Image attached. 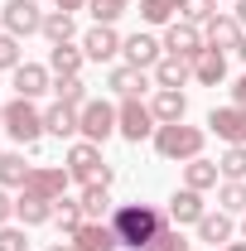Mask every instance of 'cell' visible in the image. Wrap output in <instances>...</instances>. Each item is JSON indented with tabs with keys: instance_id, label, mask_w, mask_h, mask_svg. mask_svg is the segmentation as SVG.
Wrapping results in <instances>:
<instances>
[{
	"instance_id": "1",
	"label": "cell",
	"mask_w": 246,
	"mask_h": 251,
	"mask_svg": "<svg viewBox=\"0 0 246 251\" xmlns=\"http://www.w3.org/2000/svg\"><path fill=\"white\" fill-rule=\"evenodd\" d=\"M111 227H116L121 247H130V251H154L159 232H164V213L150 208V203H121V208L111 213Z\"/></svg>"
},
{
	"instance_id": "2",
	"label": "cell",
	"mask_w": 246,
	"mask_h": 251,
	"mask_svg": "<svg viewBox=\"0 0 246 251\" xmlns=\"http://www.w3.org/2000/svg\"><path fill=\"white\" fill-rule=\"evenodd\" d=\"M63 169L73 174V184H106L111 188V179H116V169L101 159V145H92V140H77V145H68V159H63Z\"/></svg>"
},
{
	"instance_id": "3",
	"label": "cell",
	"mask_w": 246,
	"mask_h": 251,
	"mask_svg": "<svg viewBox=\"0 0 246 251\" xmlns=\"http://www.w3.org/2000/svg\"><path fill=\"white\" fill-rule=\"evenodd\" d=\"M203 140H208V130L203 126H159L154 130V150H159V159H179V164H188V159L203 155Z\"/></svg>"
},
{
	"instance_id": "4",
	"label": "cell",
	"mask_w": 246,
	"mask_h": 251,
	"mask_svg": "<svg viewBox=\"0 0 246 251\" xmlns=\"http://www.w3.org/2000/svg\"><path fill=\"white\" fill-rule=\"evenodd\" d=\"M159 121H154V111L140 101V97H121V106H116V135H125L130 145H140V140H150Z\"/></svg>"
},
{
	"instance_id": "5",
	"label": "cell",
	"mask_w": 246,
	"mask_h": 251,
	"mask_svg": "<svg viewBox=\"0 0 246 251\" xmlns=\"http://www.w3.org/2000/svg\"><path fill=\"white\" fill-rule=\"evenodd\" d=\"M5 130H10V140L34 145L44 135V111L34 106L29 97H15V101H5Z\"/></svg>"
},
{
	"instance_id": "6",
	"label": "cell",
	"mask_w": 246,
	"mask_h": 251,
	"mask_svg": "<svg viewBox=\"0 0 246 251\" xmlns=\"http://www.w3.org/2000/svg\"><path fill=\"white\" fill-rule=\"evenodd\" d=\"M77 135L92 140V145L111 140V135H116V106H111L106 97H92V101L77 111Z\"/></svg>"
},
{
	"instance_id": "7",
	"label": "cell",
	"mask_w": 246,
	"mask_h": 251,
	"mask_svg": "<svg viewBox=\"0 0 246 251\" xmlns=\"http://www.w3.org/2000/svg\"><path fill=\"white\" fill-rule=\"evenodd\" d=\"M203 39H208V49H217V53H246V29L237 25V15H213L203 25Z\"/></svg>"
},
{
	"instance_id": "8",
	"label": "cell",
	"mask_w": 246,
	"mask_h": 251,
	"mask_svg": "<svg viewBox=\"0 0 246 251\" xmlns=\"http://www.w3.org/2000/svg\"><path fill=\"white\" fill-rule=\"evenodd\" d=\"M208 49V39H203V29L198 25H188V20H174V25H164V53H174V58H198Z\"/></svg>"
},
{
	"instance_id": "9",
	"label": "cell",
	"mask_w": 246,
	"mask_h": 251,
	"mask_svg": "<svg viewBox=\"0 0 246 251\" xmlns=\"http://www.w3.org/2000/svg\"><path fill=\"white\" fill-rule=\"evenodd\" d=\"M44 15H49V10H39L34 0H10V5L0 10L5 34H15V39H29V34H39V29H44Z\"/></svg>"
},
{
	"instance_id": "10",
	"label": "cell",
	"mask_w": 246,
	"mask_h": 251,
	"mask_svg": "<svg viewBox=\"0 0 246 251\" xmlns=\"http://www.w3.org/2000/svg\"><path fill=\"white\" fill-rule=\"evenodd\" d=\"M208 130H213L217 140H227V145H246V106H213L208 111Z\"/></svg>"
},
{
	"instance_id": "11",
	"label": "cell",
	"mask_w": 246,
	"mask_h": 251,
	"mask_svg": "<svg viewBox=\"0 0 246 251\" xmlns=\"http://www.w3.org/2000/svg\"><path fill=\"white\" fill-rule=\"evenodd\" d=\"M68 184H73V174H68V169L39 164V169H29V179H25V193H39V198L58 203V198H68Z\"/></svg>"
},
{
	"instance_id": "12",
	"label": "cell",
	"mask_w": 246,
	"mask_h": 251,
	"mask_svg": "<svg viewBox=\"0 0 246 251\" xmlns=\"http://www.w3.org/2000/svg\"><path fill=\"white\" fill-rule=\"evenodd\" d=\"M121 34H116V25H92V29L82 34V53H87V63H111L116 53H121Z\"/></svg>"
},
{
	"instance_id": "13",
	"label": "cell",
	"mask_w": 246,
	"mask_h": 251,
	"mask_svg": "<svg viewBox=\"0 0 246 251\" xmlns=\"http://www.w3.org/2000/svg\"><path fill=\"white\" fill-rule=\"evenodd\" d=\"M73 251H121V237L111 222H82L73 232Z\"/></svg>"
},
{
	"instance_id": "14",
	"label": "cell",
	"mask_w": 246,
	"mask_h": 251,
	"mask_svg": "<svg viewBox=\"0 0 246 251\" xmlns=\"http://www.w3.org/2000/svg\"><path fill=\"white\" fill-rule=\"evenodd\" d=\"M44 92H53V73H49L44 63H20V68H15V97L39 101Z\"/></svg>"
},
{
	"instance_id": "15",
	"label": "cell",
	"mask_w": 246,
	"mask_h": 251,
	"mask_svg": "<svg viewBox=\"0 0 246 251\" xmlns=\"http://www.w3.org/2000/svg\"><path fill=\"white\" fill-rule=\"evenodd\" d=\"M121 53L130 68H154V63L164 58V39H154V34H130L121 44Z\"/></svg>"
},
{
	"instance_id": "16",
	"label": "cell",
	"mask_w": 246,
	"mask_h": 251,
	"mask_svg": "<svg viewBox=\"0 0 246 251\" xmlns=\"http://www.w3.org/2000/svg\"><path fill=\"white\" fill-rule=\"evenodd\" d=\"M203 213H208V203H203L198 188H174V198H169V222H174V227H184V222L198 227Z\"/></svg>"
},
{
	"instance_id": "17",
	"label": "cell",
	"mask_w": 246,
	"mask_h": 251,
	"mask_svg": "<svg viewBox=\"0 0 246 251\" xmlns=\"http://www.w3.org/2000/svg\"><path fill=\"white\" fill-rule=\"evenodd\" d=\"M150 111H154V121L159 126H174V121H184L188 116V97L179 92V87H159L150 101Z\"/></svg>"
},
{
	"instance_id": "18",
	"label": "cell",
	"mask_w": 246,
	"mask_h": 251,
	"mask_svg": "<svg viewBox=\"0 0 246 251\" xmlns=\"http://www.w3.org/2000/svg\"><path fill=\"white\" fill-rule=\"evenodd\" d=\"M232 232H237V227H232V213H222V208L198 218V242H208L213 251H217V247H227V242H232Z\"/></svg>"
},
{
	"instance_id": "19",
	"label": "cell",
	"mask_w": 246,
	"mask_h": 251,
	"mask_svg": "<svg viewBox=\"0 0 246 251\" xmlns=\"http://www.w3.org/2000/svg\"><path fill=\"white\" fill-rule=\"evenodd\" d=\"M15 218L25 222V227H44V222H53V203L20 188V198H15Z\"/></svg>"
},
{
	"instance_id": "20",
	"label": "cell",
	"mask_w": 246,
	"mask_h": 251,
	"mask_svg": "<svg viewBox=\"0 0 246 251\" xmlns=\"http://www.w3.org/2000/svg\"><path fill=\"white\" fill-rule=\"evenodd\" d=\"M82 63H87L82 44H53V49H49V73H58V77H77Z\"/></svg>"
},
{
	"instance_id": "21",
	"label": "cell",
	"mask_w": 246,
	"mask_h": 251,
	"mask_svg": "<svg viewBox=\"0 0 246 251\" xmlns=\"http://www.w3.org/2000/svg\"><path fill=\"white\" fill-rule=\"evenodd\" d=\"M227 77V53H217V49H203L198 58H193V82H203V87H217Z\"/></svg>"
},
{
	"instance_id": "22",
	"label": "cell",
	"mask_w": 246,
	"mask_h": 251,
	"mask_svg": "<svg viewBox=\"0 0 246 251\" xmlns=\"http://www.w3.org/2000/svg\"><path fill=\"white\" fill-rule=\"evenodd\" d=\"M188 77H193V63H188V58L164 53V58L154 63V87H184Z\"/></svg>"
},
{
	"instance_id": "23",
	"label": "cell",
	"mask_w": 246,
	"mask_h": 251,
	"mask_svg": "<svg viewBox=\"0 0 246 251\" xmlns=\"http://www.w3.org/2000/svg\"><path fill=\"white\" fill-rule=\"evenodd\" d=\"M217 174H222V169H217V159H188L184 164V188H198V193H208V188H217Z\"/></svg>"
},
{
	"instance_id": "24",
	"label": "cell",
	"mask_w": 246,
	"mask_h": 251,
	"mask_svg": "<svg viewBox=\"0 0 246 251\" xmlns=\"http://www.w3.org/2000/svg\"><path fill=\"white\" fill-rule=\"evenodd\" d=\"M106 87L111 92H121V97H140L145 87H150V77H145V68H111V77H106Z\"/></svg>"
},
{
	"instance_id": "25",
	"label": "cell",
	"mask_w": 246,
	"mask_h": 251,
	"mask_svg": "<svg viewBox=\"0 0 246 251\" xmlns=\"http://www.w3.org/2000/svg\"><path fill=\"white\" fill-rule=\"evenodd\" d=\"M44 130H49V135H58V140L77 135V106H63V101H53V106L44 111Z\"/></svg>"
},
{
	"instance_id": "26",
	"label": "cell",
	"mask_w": 246,
	"mask_h": 251,
	"mask_svg": "<svg viewBox=\"0 0 246 251\" xmlns=\"http://www.w3.org/2000/svg\"><path fill=\"white\" fill-rule=\"evenodd\" d=\"M44 39H49V44H73V34H77V20H73V15H68V10H49V15H44Z\"/></svg>"
},
{
	"instance_id": "27",
	"label": "cell",
	"mask_w": 246,
	"mask_h": 251,
	"mask_svg": "<svg viewBox=\"0 0 246 251\" xmlns=\"http://www.w3.org/2000/svg\"><path fill=\"white\" fill-rule=\"evenodd\" d=\"M77 203H82L87 222H106V213H111V193H106V184H87Z\"/></svg>"
},
{
	"instance_id": "28",
	"label": "cell",
	"mask_w": 246,
	"mask_h": 251,
	"mask_svg": "<svg viewBox=\"0 0 246 251\" xmlns=\"http://www.w3.org/2000/svg\"><path fill=\"white\" fill-rule=\"evenodd\" d=\"M217 208L232 213V218L246 213V184H242V179H222V184H217Z\"/></svg>"
},
{
	"instance_id": "29",
	"label": "cell",
	"mask_w": 246,
	"mask_h": 251,
	"mask_svg": "<svg viewBox=\"0 0 246 251\" xmlns=\"http://www.w3.org/2000/svg\"><path fill=\"white\" fill-rule=\"evenodd\" d=\"M34 164H25V155H0V188H25Z\"/></svg>"
},
{
	"instance_id": "30",
	"label": "cell",
	"mask_w": 246,
	"mask_h": 251,
	"mask_svg": "<svg viewBox=\"0 0 246 251\" xmlns=\"http://www.w3.org/2000/svg\"><path fill=\"white\" fill-rule=\"evenodd\" d=\"M53 92H58V101H63V106H77V111H82V106L92 101L82 77H58V82H53Z\"/></svg>"
},
{
	"instance_id": "31",
	"label": "cell",
	"mask_w": 246,
	"mask_h": 251,
	"mask_svg": "<svg viewBox=\"0 0 246 251\" xmlns=\"http://www.w3.org/2000/svg\"><path fill=\"white\" fill-rule=\"evenodd\" d=\"M53 222H58L63 232L73 237V232L87 222V213H82V203H73V198H58V203H53Z\"/></svg>"
},
{
	"instance_id": "32",
	"label": "cell",
	"mask_w": 246,
	"mask_h": 251,
	"mask_svg": "<svg viewBox=\"0 0 246 251\" xmlns=\"http://www.w3.org/2000/svg\"><path fill=\"white\" fill-rule=\"evenodd\" d=\"M179 0H140V20L145 25H174Z\"/></svg>"
},
{
	"instance_id": "33",
	"label": "cell",
	"mask_w": 246,
	"mask_h": 251,
	"mask_svg": "<svg viewBox=\"0 0 246 251\" xmlns=\"http://www.w3.org/2000/svg\"><path fill=\"white\" fill-rule=\"evenodd\" d=\"M217 169H222V179H246V145H227Z\"/></svg>"
},
{
	"instance_id": "34",
	"label": "cell",
	"mask_w": 246,
	"mask_h": 251,
	"mask_svg": "<svg viewBox=\"0 0 246 251\" xmlns=\"http://www.w3.org/2000/svg\"><path fill=\"white\" fill-rule=\"evenodd\" d=\"M179 15H184L188 25H198V29H203V25L217 15V0H179Z\"/></svg>"
},
{
	"instance_id": "35",
	"label": "cell",
	"mask_w": 246,
	"mask_h": 251,
	"mask_svg": "<svg viewBox=\"0 0 246 251\" xmlns=\"http://www.w3.org/2000/svg\"><path fill=\"white\" fill-rule=\"evenodd\" d=\"M87 10H92L97 25H116L125 10H130V0H87Z\"/></svg>"
},
{
	"instance_id": "36",
	"label": "cell",
	"mask_w": 246,
	"mask_h": 251,
	"mask_svg": "<svg viewBox=\"0 0 246 251\" xmlns=\"http://www.w3.org/2000/svg\"><path fill=\"white\" fill-rule=\"evenodd\" d=\"M154 251H193L184 242V232L174 227V222H164V232H159V242H154Z\"/></svg>"
},
{
	"instance_id": "37",
	"label": "cell",
	"mask_w": 246,
	"mask_h": 251,
	"mask_svg": "<svg viewBox=\"0 0 246 251\" xmlns=\"http://www.w3.org/2000/svg\"><path fill=\"white\" fill-rule=\"evenodd\" d=\"M20 39H15V34H0V68H10V73H15V68H20Z\"/></svg>"
},
{
	"instance_id": "38",
	"label": "cell",
	"mask_w": 246,
	"mask_h": 251,
	"mask_svg": "<svg viewBox=\"0 0 246 251\" xmlns=\"http://www.w3.org/2000/svg\"><path fill=\"white\" fill-rule=\"evenodd\" d=\"M0 251H29V242H25V232L5 222V227H0Z\"/></svg>"
},
{
	"instance_id": "39",
	"label": "cell",
	"mask_w": 246,
	"mask_h": 251,
	"mask_svg": "<svg viewBox=\"0 0 246 251\" xmlns=\"http://www.w3.org/2000/svg\"><path fill=\"white\" fill-rule=\"evenodd\" d=\"M15 218V198H10V193H5V188H0V227H5V222Z\"/></svg>"
},
{
	"instance_id": "40",
	"label": "cell",
	"mask_w": 246,
	"mask_h": 251,
	"mask_svg": "<svg viewBox=\"0 0 246 251\" xmlns=\"http://www.w3.org/2000/svg\"><path fill=\"white\" fill-rule=\"evenodd\" d=\"M232 101H237V106H246V73L237 77V87H232Z\"/></svg>"
},
{
	"instance_id": "41",
	"label": "cell",
	"mask_w": 246,
	"mask_h": 251,
	"mask_svg": "<svg viewBox=\"0 0 246 251\" xmlns=\"http://www.w3.org/2000/svg\"><path fill=\"white\" fill-rule=\"evenodd\" d=\"M82 5H87V0H53V10H68V15H77Z\"/></svg>"
},
{
	"instance_id": "42",
	"label": "cell",
	"mask_w": 246,
	"mask_h": 251,
	"mask_svg": "<svg viewBox=\"0 0 246 251\" xmlns=\"http://www.w3.org/2000/svg\"><path fill=\"white\" fill-rule=\"evenodd\" d=\"M237 25L246 29V0H237Z\"/></svg>"
},
{
	"instance_id": "43",
	"label": "cell",
	"mask_w": 246,
	"mask_h": 251,
	"mask_svg": "<svg viewBox=\"0 0 246 251\" xmlns=\"http://www.w3.org/2000/svg\"><path fill=\"white\" fill-rule=\"evenodd\" d=\"M217 251H246V242H227V247H217Z\"/></svg>"
},
{
	"instance_id": "44",
	"label": "cell",
	"mask_w": 246,
	"mask_h": 251,
	"mask_svg": "<svg viewBox=\"0 0 246 251\" xmlns=\"http://www.w3.org/2000/svg\"><path fill=\"white\" fill-rule=\"evenodd\" d=\"M49 251H73V242H68V247H63V242H53V247H49Z\"/></svg>"
},
{
	"instance_id": "45",
	"label": "cell",
	"mask_w": 246,
	"mask_h": 251,
	"mask_svg": "<svg viewBox=\"0 0 246 251\" xmlns=\"http://www.w3.org/2000/svg\"><path fill=\"white\" fill-rule=\"evenodd\" d=\"M0 130H5V101H0Z\"/></svg>"
},
{
	"instance_id": "46",
	"label": "cell",
	"mask_w": 246,
	"mask_h": 251,
	"mask_svg": "<svg viewBox=\"0 0 246 251\" xmlns=\"http://www.w3.org/2000/svg\"><path fill=\"white\" fill-rule=\"evenodd\" d=\"M242 242H246V213H242Z\"/></svg>"
},
{
	"instance_id": "47",
	"label": "cell",
	"mask_w": 246,
	"mask_h": 251,
	"mask_svg": "<svg viewBox=\"0 0 246 251\" xmlns=\"http://www.w3.org/2000/svg\"><path fill=\"white\" fill-rule=\"evenodd\" d=\"M0 155H5V150H0Z\"/></svg>"
}]
</instances>
